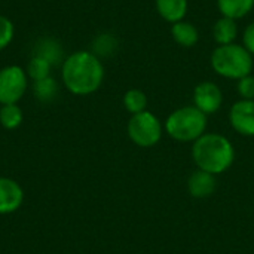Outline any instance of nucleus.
<instances>
[{
    "label": "nucleus",
    "mask_w": 254,
    "mask_h": 254,
    "mask_svg": "<svg viewBox=\"0 0 254 254\" xmlns=\"http://www.w3.org/2000/svg\"><path fill=\"white\" fill-rule=\"evenodd\" d=\"M223 103V94L219 85L210 80L199 82L193 89V106L204 115L216 113Z\"/></svg>",
    "instance_id": "7"
},
{
    "label": "nucleus",
    "mask_w": 254,
    "mask_h": 254,
    "mask_svg": "<svg viewBox=\"0 0 254 254\" xmlns=\"http://www.w3.org/2000/svg\"><path fill=\"white\" fill-rule=\"evenodd\" d=\"M238 37V24L235 19L220 16L213 25V39L217 46L235 43Z\"/></svg>",
    "instance_id": "12"
},
{
    "label": "nucleus",
    "mask_w": 254,
    "mask_h": 254,
    "mask_svg": "<svg viewBox=\"0 0 254 254\" xmlns=\"http://www.w3.org/2000/svg\"><path fill=\"white\" fill-rule=\"evenodd\" d=\"M22 122V110L18 104H3L0 107V124L6 129H16Z\"/></svg>",
    "instance_id": "17"
},
{
    "label": "nucleus",
    "mask_w": 254,
    "mask_h": 254,
    "mask_svg": "<svg viewBox=\"0 0 254 254\" xmlns=\"http://www.w3.org/2000/svg\"><path fill=\"white\" fill-rule=\"evenodd\" d=\"M63 82L74 95L94 94L104 80L101 60L89 51H77L67 57L63 64Z\"/></svg>",
    "instance_id": "1"
},
{
    "label": "nucleus",
    "mask_w": 254,
    "mask_h": 254,
    "mask_svg": "<svg viewBox=\"0 0 254 254\" xmlns=\"http://www.w3.org/2000/svg\"><path fill=\"white\" fill-rule=\"evenodd\" d=\"M232 128L246 137H254V100H240L229 112Z\"/></svg>",
    "instance_id": "8"
},
{
    "label": "nucleus",
    "mask_w": 254,
    "mask_h": 254,
    "mask_svg": "<svg viewBox=\"0 0 254 254\" xmlns=\"http://www.w3.org/2000/svg\"><path fill=\"white\" fill-rule=\"evenodd\" d=\"M171 36H173L174 42L183 48H192L199 40L198 28L186 19L179 21V22L171 25Z\"/></svg>",
    "instance_id": "13"
},
{
    "label": "nucleus",
    "mask_w": 254,
    "mask_h": 254,
    "mask_svg": "<svg viewBox=\"0 0 254 254\" xmlns=\"http://www.w3.org/2000/svg\"><path fill=\"white\" fill-rule=\"evenodd\" d=\"M192 158L199 170L216 176L225 173L232 165L235 150L232 143L225 135L205 132L193 141Z\"/></svg>",
    "instance_id": "2"
},
{
    "label": "nucleus",
    "mask_w": 254,
    "mask_h": 254,
    "mask_svg": "<svg viewBox=\"0 0 254 254\" xmlns=\"http://www.w3.org/2000/svg\"><path fill=\"white\" fill-rule=\"evenodd\" d=\"M36 57H42L51 65H54L61 61L63 51L60 43H57L54 39H42L36 46Z\"/></svg>",
    "instance_id": "15"
},
{
    "label": "nucleus",
    "mask_w": 254,
    "mask_h": 254,
    "mask_svg": "<svg viewBox=\"0 0 254 254\" xmlns=\"http://www.w3.org/2000/svg\"><path fill=\"white\" fill-rule=\"evenodd\" d=\"M237 91L241 100H254V76L249 74L237 80Z\"/></svg>",
    "instance_id": "21"
},
{
    "label": "nucleus",
    "mask_w": 254,
    "mask_h": 254,
    "mask_svg": "<svg viewBox=\"0 0 254 254\" xmlns=\"http://www.w3.org/2000/svg\"><path fill=\"white\" fill-rule=\"evenodd\" d=\"M243 46L254 57V21L246 27L243 33Z\"/></svg>",
    "instance_id": "23"
},
{
    "label": "nucleus",
    "mask_w": 254,
    "mask_h": 254,
    "mask_svg": "<svg viewBox=\"0 0 254 254\" xmlns=\"http://www.w3.org/2000/svg\"><path fill=\"white\" fill-rule=\"evenodd\" d=\"M124 107L131 113L137 115L147 110V95L137 88L128 89L124 95Z\"/></svg>",
    "instance_id": "16"
},
{
    "label": "nucleus",
    "mask_w": 254,
    "mask_h": 254,
    "mask_svg": "<svg viewBox=\"0 0 254 254\" xmlns=\"http://www.w3.org/2000/svg\"><path fill=\"white\" fill-rule=\"evenodd\" d=\"M217 7L222 16L238 21L253 10L254 0H217Z\"/></svg>",
    "instance_id": "14"
},
{
    "label": "nucleus",
    "mask_w": 254,
    "mask_h": 254,
    "mask_svg": "<svg viewBox=\"0 0 254 254\" xmlns=\"http://www.w3.org/2000/svg\"><path fill=\"white\" fill-rule=\"evenodd\" d=\"M217 188V182H216V176L202 170H196L190 174L189 180H188V190L193 198L198 199H204L211 196L216 192Z\"/></svg>",
    "instance_id": "10"
},
{
    "label": "nucleus",
    "mask_w": 254,
    "mask_h": 254,
    "mask_svg": "<svg viewBox=\"0 0 254 254\" xmlns=\"http://www.w3.org/2000/svg\"><path fill=\"white\" fill-rule=\"evenodd\" d=\"M13 37V24L9 18L0 15V51L4 49Z\"/></svg>",
    "instance_id": "22"
},
{
    "label": "nucleus",
    "mask_w": 254,
    "mask_h": 254,
    "mask_svg": "<svg viewBox=\"0 0 254 254\" xmlns=\"http://www.w3.org/2000/svg\"><path fill=\"white\" fill-rule=\"evenodd\" d=\"M128 137L138 147H152L159 143L162 137V124L161 121L149 110L132 115L128 127Z\"/></svg>",
    "instance_id": "5"
},
{
    "label": "nucleus",
    "mask_w": 254,
    "mask_h": 254,
    "mask_svg": "<svg viewBox=\"0 0 254 254\" xmlns=\"http://www.w3.org/2000/svg\"><path fill=\"white\" fill-rule=\"evenodd\" d=\"M27 89V74L19 65L0 70V104H16Z\"/></svg>",
    "instance_id": "6"
},
{
    "label": "nucleus",
    "mask_w": 254,
    "mask_h": 254,
    "mask_svg": "<svg viewBox=\"0 0 254 254\" xmlns=\"http://www.w3.org/2000/svg\"><path fill=\"white\" fill-rule=\"evenodd\" d=\"M164 129L177 141H195L205 134L207 115H204L195 106H185L176 109L165 121Z\"/></svg>",
    "instance_id": "4"
},
{
    "label": "nucleus",
    "mask_w": 254,
    "mask_h": 254,
    "mask_svg": "<svg viewBox=\"0 0 254 254\" xmlns=\"http://www.w3.org/2000/svg\"><path fill=\"white\" fill-rule=\"evenodd\" d=\"M156 12L159 16L170 22L176 24L179 21H183L188 15L189 1L188 0H155Z\"/></svg>",
    "instance_id": "11"
},
{
    "label": "nucleus",
    "mask_w": 254,
    "mask_h": 254,
    "mask_svg": "<svg viewBox=\"0 0 254 254\" xmlns=\"http://www.w3.org/2000/svg\"><path fill=\"white\" fill-rule=\"evenodd\" d=\"M118 48V40L112 34H100L94 40V54L100 57H109L112 55Z\"/></svg>",
    "instance_id": "19"
},
{
    "label": "nucleus",
    "mask_w": 254,
    "mask_h": 254,
    "mask_svg": "<svg viewBox=\"0 0 254 254\" xmlns=\"http://www.w3.org/2000/svg\"><path fill=\"white\" fill-rule=\"evenodd\" d=\"M24 201V190L18 182L0 177V214H10L19 210Z\"/></svg>",
    "instance_id": "9"
},
{
    "label": "nucleus",
    "mask_w": 254,
    "mask_h": 254,
    "mask_svg": "<svg viewBox=\"0 0 254 254\" xmlns=\"http://www.w3.org/2000/svg\"><path fill=\"white\" fill-rule=\"evenodd\" d=\"M51 67H52V65H51L45 58L36 57V55H34V57L30 60V63H28L27 73H28V76L36 82V80H40V79L48 77L49 73H51Z\"/></svg>",
    "instance_id": "20"
},
{
    "label": "nucleus",
    "mask_w": 254,
    "mask_h": 254,
    "mask_svg": "<svg viewBox=\"0 0 254 254\" xmlns=\"http://www.w3.org/2000/svg\"><path fill=\"white\" fill-rule=\"evenodd\" d=\"M210 64L216 74L225 79L240 80L252 74L253 55L243 45H222L211 52Z\"/></svg>",
    "instance_id": "3"
},
{
    "label": "nucleus",
    "mask_w": 254,
    "mask_h": 254,
    "mask_svg": "<svg viewBox=\"0 0 254 254\" xmlns=\"http://www.w3.org/2000/svg\"><path fill=\"white\" fill-rule=\"evenodd\" d=\"M58 92V85L54 77L48 76L45 79L34 82V94L40 101H51Z\"/></svg>",
    "instance_id": "18"
}]
</instances>
